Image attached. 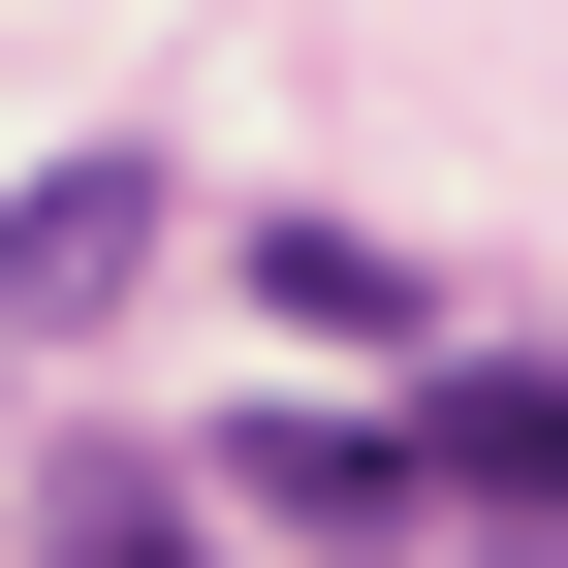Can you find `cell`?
Wrapping results in <instances>:
<instances>
[{
    "instance_id": "cell-1",
    "label": "cell",
    "mask_w": 568,
    "mask_h": 568,
    "mask_svg": "<svg viewBox=\"0 0 568 568\" xmlns=\"http://www.w3.org/2000/svg\"><path fill=\"white\" fill-rule=\"evenodd\" d=\"M253 506L284 537H410L443 474H410V410H253Z\"/></svg>"
},
{
    "instance_id": "cell-2",
    "label": "cell",
    "mask_w": 568,
    "mask_h": 568,
    "mask_svg": "<svg viewBox=\"0 0 568 568\" xmlns=\"http://www.w3.org/2000/svg\"><path fill=\"white\" fill-rule=\"evenodd\" d=\"M410 474H443V506H568V379H506V347H474V379L410 410Z\"/></svg>"
},
{
    "instance_id": "cell-3",
    "label": "cell",
    "mask_w": 568,
    "mask_h": 568,
    "mask_svg": "<svg viewBox=\"0 0 568 568\" xmlns=\"http://www.w3.org/2000/svg\"><path fill=\"white\" fill-rule=\"evenodd\" d=\"M126 253H159V190H126V159H63V190H32V222H0V316H95V284H126Z\"/></svg>"
},
{
    "instance_id": "cell-4",
    "label": "cell",
    "mask_w": 568,
    "mask_h": 568,
    "mask_svg": "<svg viewBox=\"0 0 568 568\" xmlns=\"http://www.w3.org/2000/svg\"><path fill=\"white\" fill-rule=\"evenodd\" d=\"M506 568H568V506H506Z\"/></svg>"
}]
</instances>
